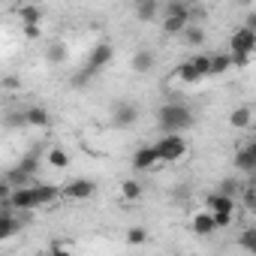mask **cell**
Returning a JSON list of instances; mask_svg holds the SVG:
<instances>
[{"label":"cell","instance_id":"6da1fadb","mask_svg":"<svg viewBox=\"0 0 256 256\" xmlns=\"http://www.w3.org/2000/svg\"><path fill=\"white\" fill-rule=\"evenodd\" d=\"M157 124H160L163 133H187L190 126L196 124V118H193V112H190L187 106L169 102V106H163V108L157 112Z\"/></svg>","mask_w":256,"mask_h":256},{"label":"cell","instance_id":"52a82bcc","mask_svg":"<svg viewBox=\"0 0 256 256\" xmlns=\"http://www.w3.org/2000/svg\"><path fill=\"white\" fill-rule=\"evenodd\" d=\"M232 52L253 54V52H256V30H250V28H238V30L232 34Z\"/></svg>","mask_w":256,"mask_h":256},{"label":"cell","instance_id":"5bb4252c","mask_svg":"<svg viewBox=\"0 0 256 256\" xmlns=\"http://www.w3.org/2000/svg\"><path fill=\"white\" fill-rule=\"evenodd\" d=\"M133 12H136V18L139 22H154L157 16H160V0H136L133 4Z\"/></svg>","mask_w":256,"mask_h":256},{"label":"cell","instance_id":"30bf717a","mask_svg":"<svg viewBox=\"0 0 256 256\" xmlns=\"http://www.w3.org/2000/svg\"><path fill=\"white\" fill-rule=\"evenodd\" d=\"M205 211L211 214H220V211H235V196H226V193H208L205 196Z\"/></svg>","mask_w":256,"mask_h":256},{"label":"cell","instance_id":"1f68e13d","mask_svg":"<svg viewBox=\"0 0 256 256\" xmlns=\"http://www.w3.org/2000/svg\"><path fill=\"white\" fill-rule=\"evenodd\" d=\"M229 58H232V66H238V70L250 66V54H244V52H229Z\"/></svg>","mask_w":256,"mask_h":256},{"label":"cell","instance_id":"7c38bea8","mask_svg":"<svg viewBox=\"0 0 256 256\" xmlns=\"http://www.w3.org/2000/svg\"><path fill=\"white\" fill-rule=\"evenodd\" d=\"M235 166H238L241 172H247V175L256 172V145H253V142L244 145V148H238V154H235Z\"/></svg>","mask_w":256,"mask_h":256},{"label":"cell","instance_id":"4316f807","mask_svg":"<svg viewBox=\"0 0 256 256\" xmlns=\"http://www.w3.org/2000/svg\"><path fill=\"white\" fill-rule=\"evenodd\" d=\"M190 64L196 66V72H199L202 78L211 76V54H196V58H190Z\"/></svg>","mask_w":256,"mask_h":256},{"label":"cell","instance_id":"3957f363","mask_svg":"<svg viewBox=\"0 0 256 256\" xmlns=\"http://www.w3.org/2000/svg\"><path fill=\"white\" fill-rule=\"evenodd\" d=\"M112 58H114V46H112V42H96L94 52H90V58H88V64H84V72L78 76V82L96 76L100 70H106V66L112 64Z\"/></svg>","mask_w":256,"mask_h":256},{"label":"cell","instance_id":"f1b7e54d","mask_svg":"<svg viewBox=\"0 0 256 256\" xmlns=\"http://www.w3.org/2000/svg\"><path fill=\"white\" fill-rule=\"evenodd\" d=\"M217 193H226V196H235V199H238L241 187H238V181H232V178H223V181L217 184Z\"/></svg>","mask_w":256,"mask_h":256},{"label":"cell","instance_id":"e575fe53","mask_svg":"<svg viewBox=\"0 0 256 256\" xmlns=\"http://www.w3.org/2000/svg\"><path fill=\"white\" fill-rule=\"evenodd\" d=\"M10 193H12V184L4 178V181H0V202H6V199H10Z\"/></svg>","mask_w":256,"mask_h":256},{"label":"cell","instance_id":"9a60e30c","mask_svg":"<svg viewBox=\"0 0 256 256\" xmlns=\"http://www.w3.org/2000/svg\"><path fill=\"white\" fill-rule=\"evenodd\" d=\"M229 126H232V130H250V126H253V108L250 106H238L229 114Z\"/></svg>","mask_w":256,"mask_h":256},{"label":"cell","instance_id":"ab89813d","mask_svg":"<svg viewBox=\"0 0 256 256\" xmlns=\"http://www.w3.org/2000/svg\"><path fill=\"white\" fill-rule=\"evenodd\" d=\"M199 4H205V0H199Z\"/></svg>","mask_w":256,"mask_h":256},{"label":"cell","instance_id":"484cf974","mask_svg":"<svg viewBox=\"0 0 256 256\" xmlns=\"http://www.w3.org/2000/svg\"><path fill=\"white\" fill-rule=\"evenodd\" d=\"M6 181H10V184H12V190H16V187H24V184H30V181H34V175H28L24 169L12 166V169L6 172Z\"/></svg>","mask_w":256,"mask_h":256},{"label":"cell","instance_id":"ba28073f","mask_svg":"<svg viewBox=\"0 0 256 256\" xmlns=\"http://www.w3.org/2000/svg\"><path fill=\"white\" fill-rule=\"evenodd\" d=\"M24 124L36 126V130H48L52 126V112L46 106H30V108H24Z\"/></svg>","mask_w":256,"mask_h":256},{"label":"cell","instance_id":"f35d334b","mask_svg":"<svg viewBox=\"0 0 256 256\" xmlns=\"http://www.w3.org/2000/svg\"><path fill=\"white\" fill-rule=\"evenodd\" d=\"M241 4H244V6H250V4H253V0H241Z\"/></svg>","mask_w":256,"mask_h":256},{"label":"cell","instance_id":"f546056e","mask_svg":"<svg viewBox=\"0 0 256 256\" xmlns=\"http://www.w3.org/2000/svg\"><path fill=\"white\" fill-rule=\"evenodd\" d=\"M244 208L247 211H256V184H244Z\"/></svg>","mask_w":256,"mask_h":256},{"label":"cell","instance_id":"44dd1931","mask_svg":"<svg viewBox=\"0 0 256 256\" xmlns=\"http://www.w3.org/2000/svg\"><path fill=\"white\" fill-rule=\"evenodd\" d=\"M120 196H124L126 202H139V199H142V184H139V181H133V178L120 181Z\"/></svg>","mask_w":256,"mask_h":256},{"label":"cell","instance_id":"8992f818","mask_svg":"<svg viewBox=\"0 0 256 256\" xmlns=\"http://www.w3.org/2000/svg\"><path fill=\"white\" fill-rule=\"evenodd\" d=\"M154 166H160V157H157L154 145L136 148V154H133V169H136V172H151Z\"/></svg>","mask_w":256,"mask_h":256},{"label":"cell","instance_id":"836d02e7","mask_svg":"<svg viewBox=\"0 0 256 256\" xmlns=\"http://www.w3.org/2000/svg\"><path fill=\"white\" fill-rule=\"evenodd\" d=\"M24 36L28 40H42V24H24Z\"/></svg>","mask_w":256,"mask_h":256},{"label":"cell","instance_id":"7a4b0ae2","mask_svg":"<svg viewBox=\"0 0 256 256\" xmlns=\"http://www.w3.org/2000/svg\"><path fill=\"white\" fill-rule=\"evenodd\" d=\"M154 151H157L160 163H178L187 157V139L181 133H163L160 142L154 145Z\"/></svg>","mask_w":256,"mask_h":256},{"label":"cell","instance_id":"d590c367","mask_svg":"<svg viewBox=\"0 0 256 256\" xmlns=\"http://www.w3.org/2000/svg\"><path fill=\"white\" fill-rule=\"evenodd\" d=\"M48 250H52V253H70V250H72V244H66V241H54Z\"/></svg>","mask_w":256,"mask_h":256},{"label":"cell","instance_id":"5b68a950","mask_svg":"<svg viewBox=\"0 0 256 256\" xmlns=\"http://www.w3.org/2000/svg\"><path fill=\"white\" fill-rule=\"evenodd\" d=\"M112 120H114V126H133L139 120V106H133V102L112 106Z\"/></svg>","mask_w":256,"mask_h":256},{"label":"cell","instance_id":"e0dca14e","mask_svg":"<svg viewBox=\"0 0 256 256\" xmlns=\"http://www.w3.org/2000/svg\"><path fill=\"white\" fill-rule=\"evenodd\" d=\"M160 18H163V34L166 36H178L190 24V16H160Z\"/></svg>","mask_w":256,"mask_h":256},{"label":"cell","instance_id":"277c9868","mask_svg":"<svg viewBox=\"0 0 256 256\" xmlns=\"http://www.w3.org/2000/svg\"><path fill=\"white\" fill-rule=\"evenodd\" d=\"M94 193H96V184H94L90 178H72L70 184L60 187V196H64V199H72V202H84V199H90Z\"/></svg>","mask_w":256,"mask_h":256},{"label":"cell","instance_id":"74e56055","mask_svg":"<svg viewBox=\"0 0 256 256\" xmlns=\"http://www.w3.org/2000/svg\"><path fill=\"white\" fill-rule=\"evenodd\" d=\"M244 28H250V30H256V16H253V12L247 16V22H244Z\"/></svg>","mask_w":256,"mask_h":256},{"label":"cell","instance_id":"cb8c5ba5","mask_svg":"<svg viewBox=\"0 0 256 256\" xmlns=\"http://www.w3.org/2000/svg\"><path fill=\"white\" fill-rule=\"evenodd\" d=\"M46 160H48L52 169H66V166H70V154H66L64 148H52V151L46 154Z\"/></svg>","mask_w":256,"mask_h":256},{"label":"cell","instance_id":"ac0fdd59","mask_svg":"<svg viewBox=\"0 0 256 256\" xmlns=\"http://www.w3.org/2000/svg\"><path fill=\"white\" fill-rule=\"evenodd\" d=\"M16 16H18V22H22V24H42V10H40V6H34V4L18 6V10H16Z\"/></svg>","mask_w":256,"mask_h":256},{"label":"cell","instance_id":"ffe728a7","mask_svg":"<svg viewBox=\"0 0 256 256\" xmlns=\"http://www.w3.org/2000/svg\"><path fill=\"white\" fill-rule=\"evenodd\" d=\"M66 54H70L66 42H64V40H54V42L48 46V52H46V60H48V64H64Z\"/></svg>","mask_w":256,"mask_h":256},{"label":"cell","instance_id":"d6986e66","mask_svg":"<svg viewBox=\"0 0 256 256\" xmlns=\"http://www.w3.org/2000/svg\"><path fill=\"white\" fill-rule=\"evenodd\" d=\"M175 78H178V82H184V84H196V82H202V76L196 72V66H193L190 60H184V64H178V66H175Z\"/></svg>","mask_w":256,"mask_h":256},{"label":"cell","instance_id":"8fae6325","mask_svg":"<svg viewBox=\"0 0 256 256\" xmlns=\"http://www.w3.org/2000/svg\"><path fill=\"white\" fill-rule=\"evenodd\" d=\"M190 229L196 232V235H214L217 232V223H214V214L211 211H199V214H193V220H190Z\"/></svg>","mask_w":256,"mask_h":256},{"label":"cell","instance_id":"4fadbf2b","mask_svg":"<svg viewBox=\"0 0 256 256\" xmlns=\"http://www.w3.org/2000/svg\"><path fill=\"white\" fill-rule=\"evenodd\" d=\"M18 232H22V220L16 217V211H0V241H6Z\"/></svg>","mask_w":256,"mask_h":256},{"label":"cell","instance_id":"7402d4cb","mask_svg":"<svg viewBox=\"0 0 256 256\" xmlns=\"http://www.w3.org/2000/svg\"><path fill=\"white\" fill-rule=\"evenodd\" d=\"M178 36H181L187 46H202V42H205V30H202V28H196V24H187Z\"/></svg>","mask_w":256,"mask_h":256},{"label":"cell","instance_id":"8d00e7d4","mask_svg":"<svg viewBox=\"0 0 256 256\" xmlns=\"http://www.w3.org/2000/svg\"><path fill=\"white\" fill-rule=\"evenodd\" d=\"M0 88H4V90H18V78H4Z\"/></svg>","mask_w":256,"mask_h":256},{"label":"cell","instance_id":"603a6c76","mask_svg":"<svg viewBox=\"0 0 256 256\" xmlns=\"http://www.w3.org/2000/svg\"><path fill=\"white\" fill-rule=\"evenodd\" d=\"M226 70H232V58H229V52H223V54H211V76H223Z\"/></svg>","mask_w":256,"mask_h":256},{"label":"cell","instance_id":"d4e9b609","mask_svg":"<svg viewBox=\"0 0 256 256\" xmlns=\"http://www.w3.org/2000/svg\"><path fill=\"white\" fill-rule=\"evenodd\" d=\"M16 166H18V169H24L28 175H34V178H36V172H40V154H36V151H28V154H24Z\"/></svg>","mask_w":256,"mask_h":256},{"label":"cell","instance_id":"9c48e42d","mask_svg":"<svg viewBox=\"0 0 256 256\" xmlns=\"http://www.w3.org/2000/svg\"><path fill=\"white\" fill-rule=\"evenodd\" d=\"M30 187H34V199H36V208H46V205H52V202H58L60 199V187H54V184H34L30 181Z\"/></svg>","mask_w":256,"mask_h":256},{"label":"cell","instance_id":"2e32d148","mask_svg":"<svg viewBox=\"0 0 256 256\" xmlns=\"http://www.w3.org/2000/svg\"><path fill=\"white\" fill-rule=\"evenodd\" d=\"M154 64H157V58H154V52H148V48H142V52H136V54L130 58V66H133V72H139V76L151 72Z\"/></svg>","mask_w":256,"mask_h":256},{"label":"cell","instance_id":"83f0119b","mask_svg":"<svg viewBox=\"0 0 256 256\" xmlns=\"http://www.w3.org/2000/svg\"><path fill=\"white\" fill-rule=\"evenodd\" d=\"M145 241H148V229H145V226L126 229V244H145Z\"/></svg>","mask_w":256,"mask_h":256},{"label":"cell","instance_id":"d6a6232c","mask_svg":"<svg viewBox=\"0 0 256 256\" xmlns=\"http://www.w3.org/2000/svg\"><path fill=\"white\" fill-rule=\"evenodd\" d=\"M241 247L250 250V253H256V229H247V232L241 235Z\"/></svg>","mask_w":256,"mask_h":256},{"label":"cell","instance_id":"4dcf8cb0","mask_svg":"<svg viewBox=\"0 0 256 256\" xmlns=\"http://www.w3.org/2000/svg\"><path fill=\"white\" fill-rule=\"evenodd\" d=\"M214 223H217V229H229V226L235 223V211H220V214H214Z\"/></svg>","mask_w":256,"mask_h":256}]
</instances>
